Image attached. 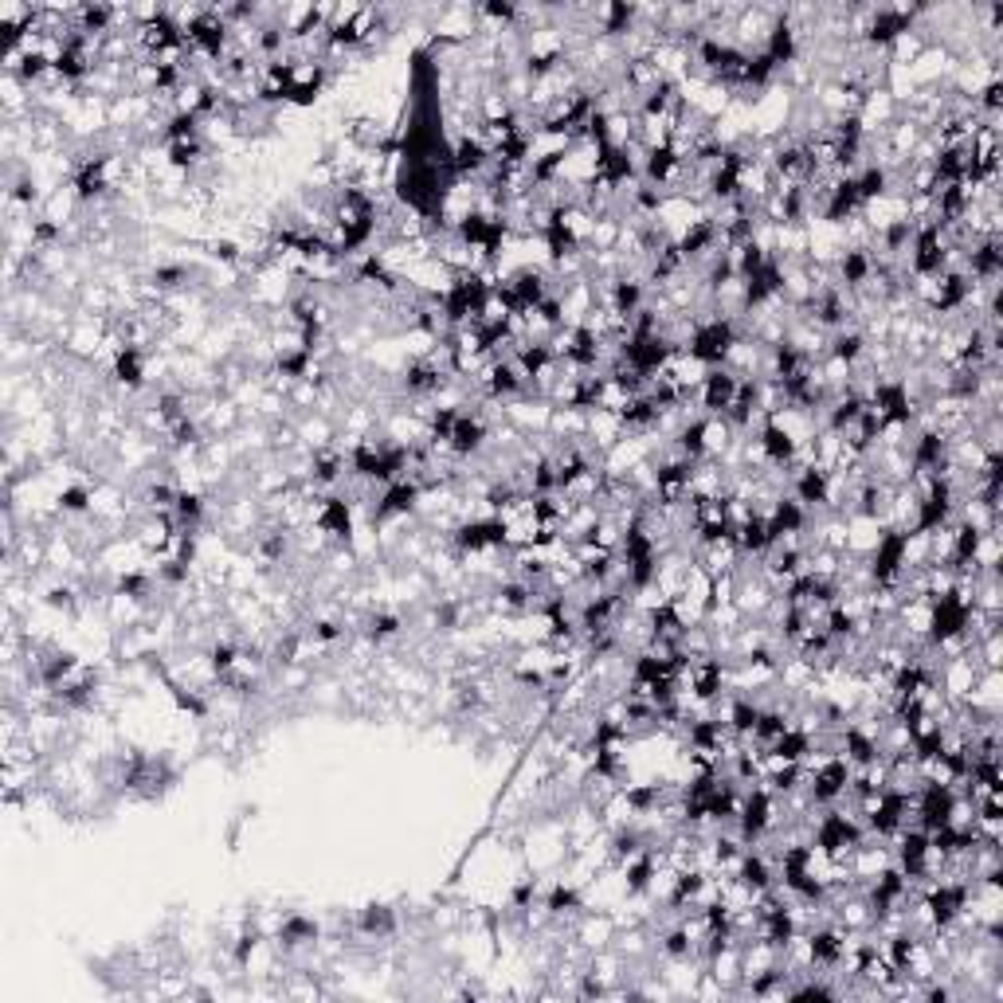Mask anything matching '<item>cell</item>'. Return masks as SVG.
<instances>
[{
	"mask_svg": "<svg viewBox=\"0 0 1003 1003\" xmlns=\"http://www.w3.org/2000/svg\"><path fill=\"white\" fill-rule=\"evenodd\" d=\"M737 388H741V373H733L729 365H717V369H706L702 384L694 388V400L702 408V416H725L737 400Z\"/></svg>",
	"mask_w": 1003,
	"mask_h": 1003,
	"instance_id": "1",
	"label": "cell"
},
{
	"mask_svg": "<svg viewBox=\"0 0 1003 1003\" xmlns=\"http://www.w3.org/2000/svg\"><path fill=\"white\" fill-rule=\"evenodd\" d=\"M353 929H357V937H365V941L396 937V929H400V913H396L392 906H365V909H357Z\"/></svg>",
	"mask_w": 1003,
	"mask_h": 1003,
	"instance_id": "2",
	"label": "cell"
},
{
	"mask_svg": "<svg viewBox=\"0 0 1003 1003\" xmlns=\"http://www.w3.org/2000/svg\"><path fill=\"white\" fill-rule=\"evenodd\" d=\"M404 631V616L400 612H388V608H381V612H369L365 616V627H361V635L369 639V643H388V639H396Z\"/></svg>",
	"mask_w": 1003,
	"mask_h": 1003,
	"instance_id": "3",
	"label": "cell"
},
{
	"mask_svg": "<svg viewBox=\"0 0 1003 1003\" xmlns=\"http://www.w3.org/2000/svg\"><path fill=\"white\" fill-rule=\"evenodd\" d=\"M44 604H48L51 612L75 616V612H79V592H75L71 584H51L48 592H44Z\"/></svg>",
	"mask_w": 1003,
	"mask_h": 1003,
	"instance_id": "4",
	"label": "cell"
}]
</instances>
